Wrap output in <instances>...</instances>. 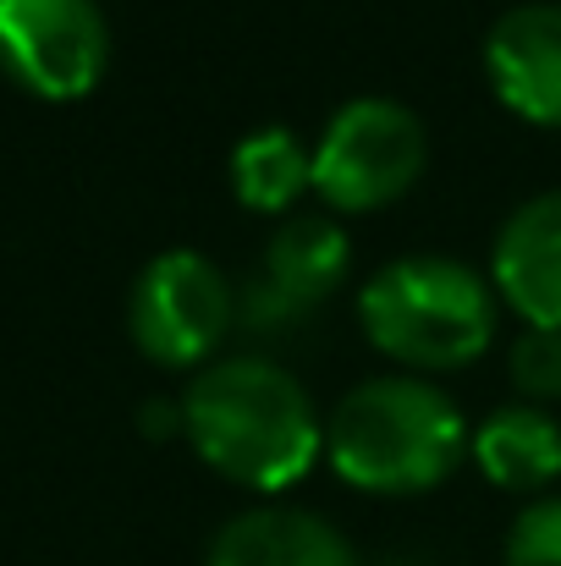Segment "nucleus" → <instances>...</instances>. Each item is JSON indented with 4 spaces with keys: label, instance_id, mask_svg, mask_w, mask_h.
Listing matches in <instances>:
<instances>
[{
    "label": "nucleus",
    "instance_id": "obj_15",
    "mask_svg": "<svg viewBox=\"0 0 561 566\" xmlns=\"http://www.w3.org/2000/svg\"><path fill=\"white\" fill-rule=\"evenodd\" d=\"M380 566H435V562H424V556H391V562H380Z\"/></svg>",
    "mask_w": 561,
    "mask_h": 566
},
{
    "label": "nucleus",
    "instance_id": "obj_5",
    "mask_svg": "<svg viewBox=\"0 0 561 566\" xmlns=\"http://www.w3.org/2000/svg\"><path fill=\"white\" fill-rule=\"evenodd\" d=\"M231 319H237V292L226 270L198 248L155 253L138 270L133 297H127L133 342L160 364H198L226 336Z\"/></svg>",
    "mask_w": 561,
    "mask_h": 566
},
{
    "label": "nucleus",
    "instance_id": "obj_6",
    "mask_svg": "<svg viewBox=\"0 0 561 566\" xmlns=\"http://www.w3.org/2000/svg\"><path fill=\"white\" fill-rule=\"evenodd\" d=\"M353 264V242L331 214H292L270 231L259 270L237 286V319L242 331H292L298 319H309L347 275Z\"/></svg>",
    "mask_w": 561,
    "mask_h": 566
},
{
    "label": "nucleus",
    "instance_id": "obj_8",
    "mask_svg": "<svg viewBox=\"0 0 561 566\" xmlns=\"http://www.w3.org/2000/svg\"><path fill=\"white\" fill-rule=\"evenodd\" d=\"M485 77L518 116L561 127V0H523L490 22Z\"/></svg>",
    "mask_w": 561,
    "mask_h": 566
},
{
    "label": "nucleus",
    "instance_id": "obj_11",
    "mask_svg": "<svg viewBox=\"0 0 561 566\" xmlns=\"http://www.w3.org/2000/svg\"><path fill=\"white\" fill-rule=\"evenodd\" d=\"M468 451L479 457V468L507 484V490H540L561 473V423L546 407H523V401H501L479 418Z\"/></svg>",
    "mask_w": 561,
    "mask_h": 566
},
{
    "label": "nucleus",
    "instance_id": "obj_2",
    "mask_svg": "<svg viewBox=\"0 0 561 566\" xmlns=\"http://www.w3.org/2000/svg\"><path fill=\"white\" fill-rule=\"evenodd\" d=\"M474 429L463 407L424 375H370L359 379L325 418V451L336 473L359 490H429L440 484Z\"/></svg>",
    "mask_w": 561,
    "mask_h": 566
},
{
    "label": "nucleus",
    "instance_id": "obj_10",
    "mask_svg": "<svg viewBox=\"0 0 561 566\" xmlns=\"http://www.w3.org/2000/svg\"><path fill=\"white\" fill-rule=\"evenodd\" d=\"M209 566H359V556L347 534L320 512L253 506L215 534Z\"/></svg>",
    "mask_w": 561,
    "mask_h": 566
},
{
    "label": "nucleus",
    "instance_id": "obj_12",
    "mask_svg": "<svg viewBox=\"0 0 561 566\" xmlns=\"http://www.w3.org/2000/svg\"><path fill=\"white\" fill-rule=\"evenodd\" d=\"M231 188L248 209H287L303 188H314V149L281 122L253 127L231 149Z\"/></svg>",
    "mask_w": 561,
    "mask_h": 566
},
{
    "label": "nucleus",
    "instance_id": "obj_13",
    "mask_svg": "<svg viewBox=\"0 0 561 566\" xmlns=\"http://www.w3.org/2000/svg\"><path fill=\"white\" fill-rule=\"evenodd\" d=\"M507 566H561V495H540L512 517Z\"/></svg>",
    "mask_w": 561,
    "mask_h": 566
},
{
    "label": "nucleus",
    "instance_id": "obj_4",
    "mask_svg": "<svg viewBox=\"0 0 561 566\" xmlns=\"http://www.w3.org/2000/svg\"><path fill=\"white\" fill-rule=\"evenodd\" d=\"M424 122L385 94L347 99L314 138V188L336 209H374L424 171Z\"/></svg>",
    "mask_w": 561,
    "mask_h": 566
},
{
    "label": "nucleus",
    "instance_id": "obj_3",
    "mask_svg": "<svg viewBox=\"0 0 561 566\" xmlns=\"http://www.w3.org/2000/svg\"><path fill=\"white\" fill-rule=\"evenodd\" d=\"M359 319L380 353L418 369H451L490 342L496 292L474 264L451 253H407L364 281Z\"/></svg>",
    "mask_w": 561,
    "mask_h": 566
},
{
    "label": "nucleus",
    "instance_id": "obj_1",
    "mask_svg": "<svg viewBox=\"0 0 561 566\" xmlns=\"http://www.w3.org/2000/svg\"><path fill=\"white\" fill-rule=\"evenodd\" d=\"M183 423L204 462L253 490H281L325 451L309 385L253 353L204 364L183 396Z\"/></svg>",
    "mask_w": 561,
    "mask_h": 566
},
{
    "label": "nucleus",
    "instance_id": "obj_7",
    "mask_svg": "<svg viewBox=\"0 0 561 566\" xmlns=\"http://www.w3.org/2000/svg\"><path fill=\"white\" fill-rule=\"evenodd\" d=\"M111 33L94 0H0V61L44 99L89 94L105 72Z\"/></svg>",
    "mask_w": 561,
    "mask_h": 566
},
{
    "label": "nucleus",
    "instance_id": "obj_9",
    "mask_svg": "<svg viewBox=\"0 0 561 566\" xmlns=\"http://www.w3.org/2000/svg\"><path fill=\"white\" fill-rule=\"evenodd\" d=\"M490 275L529 325H561V188L523 198L501 220Z\"/></svg>",
    "mask_w": 561,
    "mask_h": 566
},
{
    "label": "nucleus",
    "instance_id": "obj_14",
    "mask_svg": "<svg viewBox=\"0 0 561 566\" xmlns=\"http://www.w3.org/2000/svg\"><path fill=\"white\" fill-rule=\"evenodd\" d=\"M507 369L523 396H561V325H523Z\"/></svg>",
    "mask_w": 561,
    "mask_h": 566
}]
</instances>
